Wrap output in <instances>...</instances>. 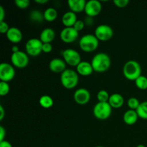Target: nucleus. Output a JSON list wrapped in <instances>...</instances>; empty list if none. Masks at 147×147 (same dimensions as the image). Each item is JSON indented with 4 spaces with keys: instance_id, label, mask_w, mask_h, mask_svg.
<instances>
[{
    "instance_id": "11",
    "label": "nucleus",
    "mask_w": 147,
    "mask_h": 147,
    "mask_svg": "<svg viewBox=\"0 0 147 147\" xmlns=\"http://www.w3.org/2000/svg\"><path fill=\"white\" fill-rule=\"evenodd\" d=\"M102 10V4L98 0H89L86 2L85 12L88 17H93L100 14Z\"/></svg>"
},
{
    "instance_id": "27",
    "label": "nucleus",
    "mask_w": 147,
    "mask_h": 147,
    "mask_svg": "<svg viewBox=\"0 0 147 147\" xmlns=\"http://www.w3.org/2000/svg\"><path fill=\"white\" fill-rule=\"evenodd\" d=\"M109 98L110 96L106 90H100L97 94V99L98 100V102H109Z\"/></svg>"
},
{
    "instance_id": "19",
    "label": "nucleus",
    "mask_w": 147,
    "mask_h": 147,
    "mask_svg": "<svg viewBox=\"0 0 147 147\" xmlns=\"http://www.w3.org/2000/svg\"><path fill=\"white\" fill-rule=\"evenodd\" d=\"M55 37V32L54 30L50 27L45 28L41 32L40 35V40L42 43H51Z\"/></svg>"
},
{
    "instance_id": "33",
    "label": "nucleus",
    "mask_w": 147,
    "mask_h": 147,
    "mask_svg": "<svg viewBox=\"0 0 147 147\" xmlns=\"http://www.w3.org/2000/svg\"><path fill=\"white\" fill-rule=\"evenodd\" d=\"M73 27H74L78 32L81 31V30H83V28L85 27V22L82 21V20H77V22H76V24H74Z\"/></svg>"
},
{
    "instance_id": "34",
    "label": "nucleus",
    "mask_w": 147,
    "mask_h": 147,
    "mask_svg": "<svg viewBox=\"0 0 147 147\" xmlns=\"http://www.w3.org/2000/svg\"><path fill=\"white\" fill-rule=\"evenodd\" d=\"M53 50V45L51 43H43L42 52L45 53H50Z\"/></svg>"
},
{
    "instance_id": "15",
    "label": "nucleus",
    "mask_w": 147,
    "mask_h": 147,
    "mask_svg": "<svg viewBox=\"0 0 147 147\" xmlns=\"http://www.w3.org/2000/svg\"><path fill=\"white\" fill-rule=\"evenodd\" d=\"M6 34L7 39L12 43L20 42L23 38V34L21 30L15 27H10Z\"/></svg>"
},
{
    "instance_id": "12",
    "label": "nucleus",
    "mask_w": 147,
    "mask_h": 147,
    "mask_svg": "<svg viewBox=\"0 0 147 147\" xmlns=\"http://www.w3.org/2000/svg\"><path fill=\"white\" fill-rule=\"evenodd\" d=\"M78 33L73 27H65L61 30L60 34V39L65 43H72L76 41L78 37Z\"/></svg>"
},
{
    "instance_id": "28",
    "label": "nucleus",
    "mask_w": 147,
    "mask_h": 147,
    "mask_svg": "<svg viewBox=\"0 0 147 147\" xmlns=\"http://www.w3.org/2000/svg\"><path fill=\"white\" fill-rule=\"evenodd\" d=\"M140 103H141L139 102V100H138L136 98H134V97L130 98L127 101L128 106L130 108V109H131V110H135V111L139 108Z\"/></svg>"
},
{
    "instance_id": "7",
    "label": "nucleus",
    "mask_w": 147,
    "mask_h": 147,
    "mask_svg": "<svg viewBox=\"0 0 147 147\" xmlns=\"http://www.w3.org/2000/svg\"><path fill=\"white\" fill-rule=\"evenodd\" d=\"M63 57L65 63L70 66H76L81 62V56L77 50L68 48L63 52Z\"/></svg>"
},
{
    "instance_id": "23",
    "label": "nucleus",
    "mask_w": 147,
    "mask_h": 147,
    "mask_svg": "<svg viewBox=\"0 0 147 147\" xmlns=\"http://www.w3.org/2000/svg\"><path fill=\"white\" fill-rule=\"evenodd\" d=\"M39 103L40 106L45 109H49V108L52 107L53 106V99L52 97L47 95H44L40 97V100H39Z\"/></svg>"
},
{
    "instance_id": "30",
    "label": "nucleus",
    "mask_w": 147,
    "mask_h": 147,
    "mask_svg": "<svg viewBox=\"0 0 147 147\" xmlns=\"http://www.w3.org/2000/svg\"><path fill=\"white\" fill-rule=\"evenodd\" d=\"M16 6L20 9H26L30 5L29 0H15L14 1Z\"/></svg>"
},
{
    "instance_id": "36",
    "label": "nucleus",
    "mask_w": 147,
    "mask_h": 147,
    "mask_svg": "<svg viewBox=\"0 0 147 147\" xmlns=\"http://www.w3.org/2000/svg\"><path fill=\"white\" fill-rule=\"evenodd\" d=\"M5 17V11L2 6H0V22H4Z\"/></svg>"
},
{
    "instance_id": "18",
    "label": "nucleus",
    "mask_w": 147,
    "mask_h": 147,
    "mask_svg": "<svg viewBox=\"0 0 147 147\" xmlns=\"http://www.w3.org/2000/svg\"><path fill=\"white\" fill-rule=\"evenodd\" d=\"M77 15L73 11H66L62 17V23L65 27H72L77 22Z\"/></svg>"
},
{
    "instance_id": "42",
    "label": "nucleus",
    "mask_w": 147,
    "mask_h": 147,
    "mask_svg": "<svg viewBox=\"0 0 147 147\" xmlns=\"http://www.w3.org/2000/svg\"><path fill=\"white\" fill-rule=\"evenodd\" d=\"M95 147H104V146H95Z\"/></svg>"
},
{
    "instance_id": "24",
    "label": "nucleus",
    "mask_w": 147,
    "mask_h": 147,
    "mask_svg": "<svg viewBox=\"0 0 147 147\" xmlns=\"http://www.w3.org/2000/svg\"><path fill=\"white\" fill-rule=\"evenodd\" d=\"M30 18L32 21L34 22H42L43 20H45L44 13H42L41 11L37 9L32 10L30 14Z\"/></svg>"
},
{
    "instance_id": "16",
    "label": "nucleus",
    "mask_w": 147,
    "mask_h": 147,
    "mask_svg": "<svg viewBox=\"0 0 147 147\" xmlns=\"http://www.w3.org/2000/svg\"><path fill=\"white\" fill-rule=\"evenodd\" d=\"M77 73L82 76H88L92 74L94 70L92 67L91 63L87 61H81L76 67Z\"/></svg>"
},
{
    "instance_id": "32",
    "label": "nucleus",
    "mask_w": 147,
    "mask_h": 147,
    "mask_svg": "<svg viewBox=\"0 0 147 147\" xmlns=\"http://www.w3.org/2000/svg\"><path fill=\"white\" fill-rule=\"evenodd\" d=\"M9 28L10 27H9L8 24L6 22H0V32L2 34H4V33L7 34Z\"/></svg>"
},
{
    "instance_id": "37",
    "label": "nucleus",
    "mask_w": 147,
    "mask_h": 147,
    "mask_svg": "<svg viewBox=\"0 0 147 147\" xmlns=\"http://www.w3.org/2000/svg\"><path fill=\"white\" fill-rule=\"evenodd\" d=\"M0 147H12V145L8 141L4 140L2 142H0Z\"/></svg>"
},
{
    "instance_id": "5",
    "label": "nucleus",
    "mask_w": 147,
    "mask_h": 147,
    "mask_svg": "<svg viewBox=\"0 0 147 147\" xmlns=\"http://www.w3.org/2000/svg\"><path fill=\"white\" fill-rule=\"evenodd\" d=\"M93 115L99 120H106L110 117L112 107L109 102H98L93 107Z\"/></svg>"
},
{
    "instance_id": "17",
    "label": "nucleus",
    "mask_w": 147,
    "mask_h": 147,
    "mask_svg": "<svg viewBox=\"0 0 147 147\" xmlns=\"http://www.w3.org/2000/svg\"><path fill=\"white\" fill-rule=\"evenodd\" d=\"M87 1L85 0H68L67 4L70 11L76 13H80L85 11V7Z\"/></svg>"
},
{
    "instance_id": "22",
    "label": "nucleus",
    "mask_w": 147,
    "mask_h": 147,
    "mask_svg": "<svg viewBox=\"0 0 147 147\" xmlns=\"http://www.w3.org/2000/svg\"><path fill=\"white\" fill-rule=\"evenodd\" d=\"M57 17V11L53 7H48L44 11V18L47 22H53Z\"/></svg>"
},
{
    "instance_id": "14",
    "label": "nucleus",
    "mask_w": 147,
    "mask_h": 147,
    "mask_svg": "<svg viewBox=\"0 0 147 147\" xmlns=\"http://www.w3.org/2000/svg\"><path fill=\"white\" fill-rule=\"evenodd\" d=\"M49 69L53 73H62L66 70V63L64 60L60 58H54L49 63Z\"/></svg>"
},
{
    "instance_id": "26",
    "label": "nucleus",
    "mask_w": 147,
    "mask_h": 147,
    "mask_svg": "<svg viewBox=\"0 0 147 147\" xmlns=\"http://www.w3.org/2000/svg\"><path fill=\"white\" fill-rule=\"evenodd\" d=\"M135 84L140 90H146L147 89V78L142 75L135 80Z\"/></svg>"
},
{
    "instance_id": "39",
    "label": "nucleus",
    "mask_w": 147,
    "mask_h": 147,
    "mask_svg": "<svg viewBox=\"0 0 147 147\" xmlns=\"http://www.w3.org/2000/svg\"><path fill=\"white\" fill-rule=\"evenodd\" d=\"M35 2L38 4H45V3L48 2V0H35Z\"/></svg>"
},
{
    "instance_id": "3",
    "label": "nucleus",
    "mask_w": 147,
    "mask_h": 147,
    "mask_svg": "<svg viewBox=\"0 0 147 147\" xmlns=\"http://www.w3.org/2000/svg\"><path fill=\"white\" fill-rule=\"evenodd\" d=\"M78 73L72 69H66L60 75V82L64 88L73 89L78 83Z\"/></svg>"
},
{
    "instance_id": "21",
    "label": "nucleus",
    "mask_w": 147,
    "mask_h": 147,
    "mask_svg": "<svg viewBox=\"0 0 147 147\" xmlns=\"http://www.w3.org/2000/svg\"><path fill=\"white\" fill-rule=\"evenodd\" d=\"M109 103L112 108L119 109L124 103V98L120 93H113L110 96Z\"/></svg>"
},
{
    "instance_id": "20",
    "label": "nucleus",
    "mask_w": 147,
    "mask_h": 147,
    "mask_svg": "<svg viewBox=\"0 0 147 147\" xmlns=\"http://www.w3.org/2000/svg\"><path fill=\"white\" fill-rule=\"evenodd\" d=\"M138 118H139V116L136 113V111L129 109V110L126 111L123 114V120L126 124L133 125L136 123V121H138Z\"/></svg>"
},
{
    "instance_id": "35",
    "label": "nucleus",
    "mask_w": 147,
    "mask_h": 147,
    "mask_svg": "<svg viewBox=\"0 0 147 147\" xmlns=\"http://www.w3.org/2000/svg\"><path fill=\"white\" fill-rule=\"evenodd\" d=\"M6 136V130L2 126H0V142L4 140Z\"/></svg>"
},
{
    "instance_id": "4",
    "label": "nucleus",
    "mask_w": 147,
    "mask_h": 147,
    "mask_svg": "<svg viewBox=\"0 0 147 147\" xmlns=\"http://www.w3.org/2000/svg\"><path fill=\"white\" fill-rule=\"evenodd\" d=\"M99 40L95 34H88L83 35L79 41V46L83 51L91 53L98 47Z\"/></svg>"
},
{
    "instance_id": "31",
    "label": "nucleus",
    "mask_w": 147,
    "mask_h": 147,
    "mask_svg": "<svg viewBox=\"0 0 147 147\" xmlns=\"http://www.w3.org/2000/svg\"><path fill=\"white\" fill-rule=\"evenodd\" d=\"M115 5L119 8H124L129 4V0H113Z\"/></svg>"
},
{
    "instance_id": "25",
    "label": "nucleus",
    "mask_w": 147,
    "mask_h": 147,
    "mask_svg": "<svg viewBox=\"0 0 147 147\" xmlns=\"http://www.w3.org/2000/svg\"><path fill=\"white\" fill-rule=\"evenodd\" d=\"M136 111L139 118L142 119H147V100L142 102Z\"/></svg>"
},
{
    "instance_id": "10",
    "label": "nucleus",
    "mask_w": 147,
    "mask_h": 147,
    "mask_svg": "<svg viewBox=\"0 0 147 147\" xmlns=\"http://www.w3.org/2000/svg\"><path fill=\"white\" fill-rule=\"evenodd\" d=\"M15 76V70L10 63H2L0 65V79L1 81H11Z\"/></svg>"
},
{
    "instance_id": "29",
    "label": "nucleus",
    "mask_w": 147,
    "mask_h": 147,
    "mask_svg": "<svg viewBox=\"0 0 147 147\" xmlns=\"http://www.w3.org/2000/svg\"><path fill=\"white\" fill-rule=\"evenodd\" d=\"M10 88L8 83L4 81L0 82V96H4L8 94Z\"/></svg>"
},
{
    "instance_id": "38",
    "label": "nucleus",
    "mask_w": 147,
    "mask_h": 147,
    "mask_svg": "<svg viewBox=\"0 0 147 147\" xmlns=\"http://www.w3.org/2000/svg\"><path fill=\"white\" fill-rule=\"evenodd\" d=\"M4 116H5V112H4V109L1 105H0V121L3 120Z\"/></svg>"
},
{
    "instance_id": "9",
    "label": "nucleus",
    "mask_w": 147,
    "mask_h": 147,
    "mask_svg": "<svg viewBox=\"0 0 147 147\" xmlns=\"http://www.w3.org/2000/svg\"><path fill=\"white\" fill-rule=\"evenodd\" d=\"M11 62L15 67L18 68H24L29 64L28 55L21 50L12 53L11 55Z\"/></svg>"
},
{
    "instance_id": "6",
    "label": "nucleus",
    "mask_w": 147,
    "mask_h": 147,
    "mask_svg": "<svg viewBox=\"0 0 147 147\" xmlns=\"http://www.w3.org/2000/svg\"><path fill=\"white\" fill-rule=\"evenodd\" d=\"M43 43L40 39L31 38L27 40L25 45V50L27 54L30 56L39 55L42 52Z\"/></svg>"
},
{
    "instance_id": "1",
    "label": "nucleus",
    "mask_w": 147,
    "mask_h": 147,
    "mask_svg": "<svg viewBox=\"0 0 147 147\" xmlns=\"http://www.w3.org/2000/svg\"><path fill=\"white\" fill-rule=\"evenodd\" d=\"M111 60L108 54L104 53H97L93 56L91 65L93 70L98 73H103L109 70L111 67Z\"/></svg>"
},
{
    "instance_id": "2",
    "label": "nucleus",
    "mask_w": 147,
    "mask_h": 147,
    "mask_svg": "<svg viewBox=\"0 0 147 147\" xmlns=\"http://www.w3.org/2000/svg\"><path fill=\"white\" fill-rule=\"evenodd\" d=\"M123 74L128 80L135 81L139 76H142L140 64L136 60H129L123 65Z\"/></svg>"
},
{
    "instance_id": "41",
    "label": "nucleus",
    "mask_w": 147,
    "mask_h": 147,
    "mask_svg": "<svg viewBox=\"0 0 147 147\" xmlns=\"http://www.w3.org/2000/svg\"><path fill=\"white\" fill-rule=\"evenodd\" d=\"M136 147H146V146H145L144 145H143V144H139Z\"/></svg>"
},
{
    "instance_id": "13",
    "label": "nucleus",
    "mask_w": 147,
    "mask_h": 147,
    "mask_svg": "<svg viewBox=\"0 0 147 147\" xmlns=\"http://www.w3.org/2000/svg\"><path fill=\"white\" fill-rule=\"evenodd\" d=\"M74 100L78 104L86 105L89 102L90 98V92L86 88H79L75 91L73 95Z\"/></svg>"
},
{
    "instance_id": "40",
    "label": "nucleus",
    "mask_w": 147,
    "mask_h": 147,
    "mask_svg": "<svg viewBox=\"0 0 147 147\" xmlns=\"http://www.w3.org/2000/svg\"><path fill=\"white\" fill-rule=\"evenodd\" d=\"M19 48L17 46H13L12 48H11V51L13 52V53H16V52H18L19 51Z\"/></svg>"
},
{
    "instance_id": "8",
    "label": "nucleus",
    "mask_w": 147,
    "mask_h": 147,
    "mask_svg": "<svg viewBox=\"0 0 147 147\" xmlns=\"http://www.w3.org/2000/svg\"><path fill=\"white\" fill-rule=\"evenodd\" d=\"M95 36L99 41H108L113 35V30L108 24H100L95 30Z\"/></svg>"
}]
</instances>
